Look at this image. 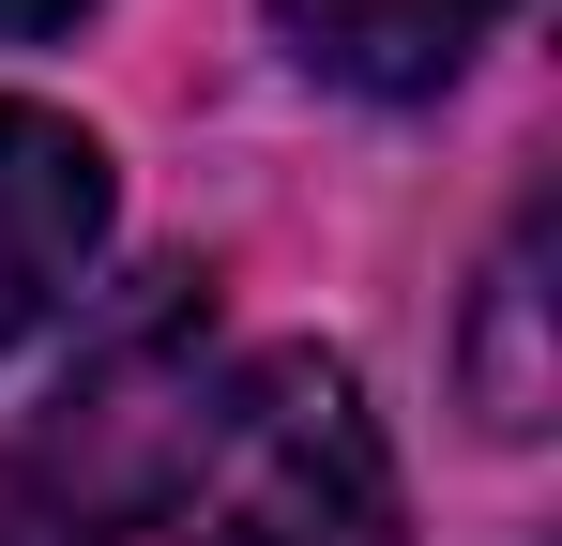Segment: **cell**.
<instances>
[{"instance_id": "1", "label": "cell", "mask_w": 562, "mask_h": 546, "mask_svg": "<svg viewBox=\"0 0 562 546\" xmlns=\"http://www.w3.org/2000/svg\"><path fill=\"white\" fill-rule=\"evenodd\" d=\"M168 532L183 546H395V455L380 410L335 350H259L213 379L183 470H168Z\"/></svg>"}, {"instance_id": "2", "label": "cell", "mask_w": 562, "mask_h": 546, "mask_svg": "<svg viewBox=\"0 0 562 546\" xmlns=\"http://www.w3.org/2000/svg\"><path fill=\"white\" fill-rule=\"evenodd\" d=\"M198 410H213V304H198V273H168L122 334L77 350L61 379V410L31 425V486L61 501V532H106V516H168V470H183Z\"/></svg>"}, {"instance_id": "3", "label": "cell", "mask_w": 562, "mask_h": 546, "mask_svg": "<svg viewBox=\"0 0 562 546\" xmlns=\"http://www.w3.org/2000/svg\"><path fill=\"white\" fill-rule=\"evenodd\" d=\"M106 259V152L61 106H0V350L46 334Z\"/></svg>"}, {"instance_id": "4", "label": "cell", "mask_w": 562, "mask_h": 546, "mask_svg": "<svg viewBox=\"0 0 562 546\" xmlns=\"http://www.w3.org/2000/svg\"><path fill=\"white\" fill-rule=\"evenodd\" d=\"M502 0H274V31L319 61L335 91H441L486 46Z\"/></svg>"}, {"instance_id": "5", "label": "cell", "mask_w": 562, "mask_h": 546, "mask_svg": "<svg viewBox=\"0 0 562 546\" xmlns=\"http://www.w3.org/2000/svg\"><path fill=\"white\" fill-rule=\"evenodd\" d=\"M471 410L502 441L548 425V213H517L502 259H486V288H471Z\"/></svg>"}, {"instance_id": "6", "label": "cell", "mask_w": 562, "mask_h": 546, "mask_svg": "<svg viewBox=\"0 0 562 546\" xmlns=\"http://www.w3.org/2000/svg\"><path fill=\"white\" fill-rule=\"evenodd\" d=\"M92 0H0V31H77Z\"/></svg>"}]
</instances>
